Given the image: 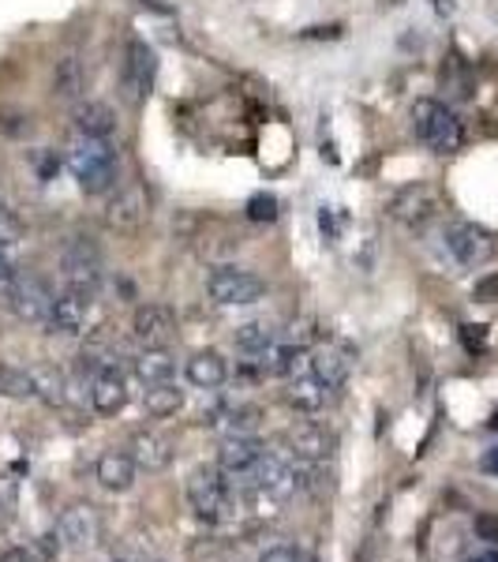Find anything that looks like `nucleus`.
I'll return each instance as SVG.
<instances>
[{
  "label": "nucleus",
  "instance_id": "nucleus-27",
  "mask_svg": "<svg viewBox=\"0 0 498 562\" xmlns=\"http://www.w3.org/2000/svg\"><path fill=\"white\" fill-rule=\"evenodd\" d=\"M87 87V71L79 65V57H65L57 60V71H53V94L65 98V102H76Z\"/></svg>",
  "mask_w": 498,
  "mask_h": 562
},
{
  "label": "nucleus",
  "instance_id": "nucleus-14",
  "mask_svg": "<svg viewBox=\"0 0 498 562\" xmlns=\"http://www.w3.org/2000/svg\"><path fill=\"white\" fill-rule=\"evenodd\" d=\"M386 211H391L394 222L409 225V229H423V225L439 214V195H434L428 184H409L391 199Z\"/></svg>",
  "mask_w": 498,
  "mask_h": 562
},
{
  "label": "nucleus",
  "instance_id": "nucleus-25",
  "mask_svg": "<svg viewBox=\"0 0 498 562\" xmlns=\"http://www.w3.org/2000/svg\"><path fill=\"white\" fill-rule=\"evenodd\" d=\"M143 409H147L154 420L177 416L180 409H184V390H180L173 379H169V383H158V386H147V394H143Z\"/></svg>",
  "mask_w": 498,
  "mask_h": 562
},
{
  "label": "nucleus",
  "instance_id": "nucleus-13",
  "mask_svg": "<svg viewBox=\"0 0 498 562\" xmlns=\"http://www.w3.org/2000/svg\"><path fill=\"white\" fill-rule=\"evenodd\" d=\"M128 454L132 461L139 465V473H166L177 458V442L169 439L166 431H154V428H143L132 435L128 442Z\"/></svg>",
  "mask_w": 498,
  "mask_h": 562
},
{
  "label": "nucleus",
  "instance_id": "nucleus-2",
  "mask_svg": "<svg viewBox=\"0 0 498 562\" xmlns=\"http://www.w3.org/2000/svg\"><path fill=\"white\" fill-rule=\"evenodd\" d=\"M412 132L423 147L431 154H442V158L457 154L468 139L465 121H461L446 102H439V98H420V102L412 105Z\"/></svg>",
  "mask_w": 498,
  "mask_h": 562
},
{
  "label": "nucleus",
  "instance_id": "nucleus-17",
  "mask_svg": "<svg viewBox=\"0 0 498 562\" xmlns=\"http://www.w3.org/2000/svg\"><path fill=\"white\" fill-rule=\"evenodd\" d=\"M90 304H94V296H83V293H76V289H65V293H57L45 330H49V334H65V338L79 334L87 326V319H90Z\"/></svg>",
  "mask_w": 498,
  "mask_h": 562
},
{
  "label": "nucleus",
  "instance_id": "nucleus-1",
  "mask_svg": "<svg viewBox=\"0 0 498 562\" xmlns=\"http://www.w3.org/2000/svg\"><path fill=\"white\" fill-rule=\"evenodd\" d=\"M68 173L76 177V184L87 195H105L116 188L121 180V154L113 150L109 139H94V135L71 132L68 147H65Z\"/></svg>",
  "mask_w": 498,
  "mask_h": 562
},
{
  "label": "nucleus",
  "instance_id": "nucleus-9",
  "mask_svg": "<svg viewBox=\"0 0 498 562\" xmlns=\"http://www.w3.org/2000/svg\"><path fill=\"white\" fill-rule=\"evenodd\" d=\"M154 79H158V53L150 49L143 38H132L124 49V65H121V90L128 102H147Z\"/></svg>",
  "mask_w": 498,
  "mask_h": 562
},
{
  "label": "nucleus",
  "instance_id": "nucleus-33",
  "mask_svg": "<svg viewBox=\"0 0 498 562\" xmlns=\"http://www.w3.org/2000/svg\"><path fill=\"white\" fill-rule=\"evenodd\" d=\"M8 281H12V262L4 256V244H0V293L8 289Z\"/></svg>",
  "mask_w": 498,
  "mask_h": 562
},
{
  "label": "nucleus",
  "instance_id": "nucleus-5",
  "mask_svg": "<svg viewBox=\"0 0 498 562\" xmlns=\"http://www.w3.org/2000/svg\"><path fill=\"white\" fill-rule=\"evenodd\" d=\"M206 293L217 307H251L267 301V281L244 267H214L206 274Z\"/></svg>",
  "mask_w": 498,
  "mask_h": 562
},
{
  "label": "nucleus",
  "instance_id": "nucleus-30",
  "mask_svg": "<svg viewBox=\"0 0 498 562\" xmlns=\"http://www.w3.org/2000/svg\"><path fill=\"white\" fill-rule=\"evenodd\" d=\"M0 562H45V555L34 548V543H20V548L0 551Z\"/></svg>",
  "mask_w": 498,
  "mask_h": 562
},
{
  "label": "nucleus",
  "instance_id": "nucleus-24",
  "mask_svg": "<svg viewBox=\"0 0 498 562\" xmlns=\"http://www.w3.org/2000/svg\"><path fill=\"white\" fill-rule=\"evenodd\" d=\"M173 371H177V360L169 349H147V352H139V360H135V379H139L143 386L169 383Z\"/></svg>",
  "mask_w": 498,
  "mask_h": 562
},
{
  "label": "nucleus",
  "instance_id": "nucleus-19",
  "mask_svg": "<svg viewBox=\"0 0 498 562\" xmlns=\"http://www.w3.org/2000/svg\"><path fill=\"white\" fill-rule=\"evenodd\" d=\"M285 397H288V405L301 409V413H322L326 405L333 402V390L326 383H319L307 368L296 364L293 379H288V386H285Z\"/></svg>",
  "mask_w": 498,
  "mask_h": 562
},
{
  "label": "nucleus",
  "instance_id": "nucleus-21",
  "mask_svg": "<svg viewBox=\"0 0 498 562\" xmlns=\"http://www.w3.org/2000/svg\"><path fill=\"white\" fill-rule=\"evenodd\" d=\"M184 375H188V383L199 390H217L225 379H229V360H225L217 349H199L184 364Z\"/></svg>",
  "mask_w": 498,
  "mask_h": 562
},
{
  "label": "nucleus",
  "instance_id": "nucleus-22",
  "mask_svg": "<svg viewBox=\"0 0 498 562\" xmlns=\"http://www.w3.org/2000/svg\"><path fill=\"white\" fill-rule=\"evenodd\" d=\"M71 121H76V132L94 135V139H109V143H113V135L121 132L116 113L105 102H79L76 113H71Z\"/></svg>",
  "mask_w": 498,
  "mask_h": 562
},
{
  "label": "nucleus",
  "instance_id": "nucleus-3",
  "mask_svg": "<svg viewBox=\"0 0 498 562\" xmlns=\"http://www.w3.org/2000/svg\"><path fill=\"white\" fill-rule=\"evenodd\" d=\"M188 503L203 521H233L240 510V495L233 492V480L222 469H195L188 480Z\"/></svg>",
  "mask_w": 498,
  "mask_h": 562
},
{
  "label": "nucleus",
  "instance_id": "nucleus-15",
  "mask_svg": "<svg viewBox=\"0 0 498 562\" xmlns=\"http://www.w3.org/2000/svg\"><path fill=\"white\" fill-rule=\"evenodd\" d=\"M132 334L147 349H166L177 338V315L166 304H139L132 315Z\"/></svg>",
  "mask_w": 498,
  "mask_h": 562
},
{
  "label": "nucleus",
  "instance_id": "nucleus-6",
  "mask_svg": "<svg viewBox=\"0 0 498 562\" xmlns=\"http://www.w3.org/2000/svg\"><path fill=\"white\" fill-rule=\"evenodd\" d=\"M60 274H65V289H76L83 296H98V289L105 281L102 251L83 237H71L60 248Z\"/></svg>",
  "mask_w": 498,
  "mask_h": 562
},
{
  "label": "nucleus",
  "instance_id": "nucleus-4",
  "mask_svg": "<svg viewBox=\"0 0 498 562\" xmlns=\"http://www.w3.org/2000/svg\"><path fill=\"white\" fill-rule=\"evenodd\" d=\"M442 248H446V256L457 262L461 270H479L487 267V262L495 259L498 244L491 233L484 229V225L476 222H446L442 225Z\"/></svg>",
  "mask_w": 498,
  "mask_h": 562
},
{
  "label": "nucleus",
  "instance_id": "nucleus-16",
  "mask_svg": "<svg viewBox=\"0 0 498 562\" xmlns=\"http://www.w3.org/2000/svg\"><path fill=\"white\" fill-rule=\"evenodd\" d=\"M285 450L301 461H307V465H322V461L333 454V435L326 431L322 424L301 420L285 431Z\"/></svg>",
  "mask_w": 498,
  "mask_h": 562
},
{
  "label": "nucleus",
  "instance_id": "nucleus-35",
  "mask_svg": "<svg viewBox=\"0 0 498 562\" xmlns=\"http://www.w3.org/2000/svg\"><path fill=\"white\" fill-rule=\"evenodd\" d=\"M495 293H498V278L484 281V285H476V301H487V296H495Z\"/></svg>",
  "mask_w": 498,
  "mask_h": 562
},
{
  "label": "nucleus",
  "instance_id": "nucleus-10",
  "mask_svg": "<svg viewBox=\"0 0 498 562\" xmlns=\"http://www.w3.org/2000/svg\"><path fill=\"white\" fill-rule=\"evenodd\" d=\"M301 368H307L319 383H326L338 394L352 375V349L341 346V341H319V346H312L301 357Z\"/></svg>",
  "mask_w": 498,
  "mask_h": 562
},
{
  "label": "nucleus",
  "instance_id": "nucleus-26",
  "mask_svg": "<svg viewBox=\"0 0 498 562\" xmlns=\"http://www.w3.org/2000/svg\"><path fill=\"white\" fill-rule=\"evenodd\" d=\"M237 346L244 352H259V349H267V346H274L278 338H282V323L278 319H248V323H240L237 326Z\"/></svg>",
  "mask_w": 498,
  "mask_h": 562
},
{
  "label": "nucleus",
  "instance_id": "nucleus-36",
  "mask_svg": "<svg viewBox=\"0 0 498 562\" xmlns=\"http://www.w3.org/2000/svg\"><path fill=\"white\" fill-rule=\"evenodd\" d=\"M473 562H498V551H484V555H476Z\"/></svg>",
  "mask_w": 498,
  "mask_h": 562
},
{
  "label": "nucleus",
  "instance_id": "nucleus-18",
  "mask_svg": "<svg viewBox=\"0 0 498 562\" xmlns=\"http://www.w3.org/2000/svg\"><path fill=\"white\" fill-rule=\"evenodd\" d=\"M143 217H147V195H143V188L139 184L116 188L113 199H109V206H105V225H109V229H121V233L139 229Z\"/></svg>",
  "mask_w": 498,
  "mask_h": 562
},
{
  "label": "nucleus",
  "instance_id": "nucleus-34",
  "mask_svg": "<svg viewBox=\"0 0 498 562\" xmlns=\"http://www.w3.org/2000/svg\"><path fill=\"white\" fill-rule=\"evenodd\" d=\"M479 465H484L491 476H498V442H495L491 450H487V454H484V461H479Z\"/></svg>",
  "mask_w": 498,
  "mask_h": 562
},
{
  "label": "nucleus",
  "instance_id": "nucleus-12",
  "mask_svg": "<svg viewBox=\"0 0 498 562\" xmlns=\"http://www.w3.org/2000/svg\"><path fill=\"white\" fill-rule=\"evenodd\" d=\"M132 390H128V375H124L116 364H105L90 375V405H94L98 416H116L124 413Z\"/></svg>",
  "mask_w": 498,
  "mask_h": 562
},
{
  "label": "nucleus",
  "instance_id": "nucleus-11",
  "mask_svg": "<svg viewBox=\"0 0 498 562\" xmlns=\"http://www.w3.org/2000/svg\"><path fill=\"white\" fill-rule=\"evenodd\" d=\"M267 454V442L251 431H237V435H225L222 450H217V469H222L229 480H244L256 469V461Z\"/></svg>",
  "mask_w": 498,
  "mask_h": 562
},
{
  "label": "nucleus",
  "instance_id": "nucleus-7",
  "mask_svg": "<svg viewBox=\"0 0 498 562\" xmlns=\"http://www.w3.org/2000/svg\"><path fill=\"white\" fill-rule=\"evenodd\" d=\"M8 296V307H12V315L26 326H45L49 323V312H53V301H57V293L49 289V281L38 278V274H12L4 289Z\"/></svg>",
  "mask_w": 498,
  "mask_h": 562
},
{
  "label": "nucleus",
  "instance_id": "nucleus-8",
  "mask_svg": "<svg viewBox=\"0 0 498 562\" xmlns=\"http://www.w3.org/2000/svg\"><path fill=\"white\" fill-rule=\"evenodd\" d=\"M57 540L68 555H90L102 543V514L90 503H76L60 514L57 521Z\"/></svg>",
  "mask_w": 498,
  "mask_h": 562
},
{
  "label": "nucleus",
  "instance_id": "nucleus-32",
  "mask_svg": "<svg viewBox=\"0 0 498 562\" xmlns=\"http://www.w3.org/2000/svg\"><path fill=\"white\" fill-rule=\"evenodd\" d=\"M476 537L498 543V518H495V514H479V518H476Z\"/></svg>",
  "mask_w": 498,
  "mask_h": 562
},
{
  "label": "nucleus",
  "instance_id": "nucleus-20",
  "mask_svg": "<svg viewBox=\"0 0 498 562\" xmlns=\"http://www.w3.org/2000/svg\"><path fill=\"white\" fill-rule=\"evenodd\" d=\"M94 476L105 492H132L135 480H139V465L132 461L128 450H105L94 465Z\"/></svg>",
  "mask_w": 498,
  "mask_h": 562
},
{
  "label": "nucleus",
  "instance_id": "nucleus-29",
  "mask_svg": "<svg viewBox=\"0 0 498 562\" xmlns=\"http://www.w3.org/2000/svg\"><path fill=\"white\" fill-rule=\"evenodd\" d=\"M248 214L256 217V222H270V217H278V199L274 195H256L248 203Z\"/></svg>",
  "mask_w": 498,
  "mask_h": 562
},
{
  "label": "nucleus",
  "instance_id": "nucleus-23",
  "mask_svg": "<svg viewBox=\"0 0 498 562\" xmlns=\"http://www.w3.org/2000/svg\"><path fill=\"white\" fill-rule=\"evenodd\" d=\"M31 379H34V397L45 402V405H53V409H57V405H65L71 397V379L57 364H34Z\"/></svg>",
  "mask_w": 498,
  "mask_h": 562
},
{
  "label": "nucleus",
  "instance_id": "nucleus-31",
  "mask_svg": "<svg viewBox=\"0 0 498 562\" xmlns=\"http://www.w3.org/2000/svg\"><path fill=\"white\" fill-rule=\"evenodd\" d=\"M262 562H307L304 551H296L293 543H278V548H270L267 555H262Z\"/></svg>",
  "mask_w": 498,
  "mask_h": 562
},
{
  "label": "nucleus",
  "instance_id": "nucleus-28",
  "mask_svg": "<svg viewBox=\"0 0 498 562\" xmlns=\"http://www.w3.org/2000/svg\"><path fill=\"white\" fill-rule=\"evenodd\" d=\"M0 394L12 397V402H34V379H31V368L0 364Z\"/></svg>",
  "mask_w": 498,
  "mask_h": 562
}]
</instances>
